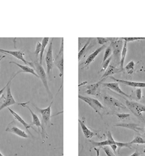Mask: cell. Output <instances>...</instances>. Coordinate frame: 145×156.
I'll return each mask as SVG.
<instances>
[{"label":"cell","mask_w":145,"mask_h":156,"mask_svg":"<svg viewBox=\"0 0 145 156\" xmlns=\"http://www.w3.org/2000/svg\"><path fill=\"white\" fill-rule=\"evenodd\" d=\"M102 84H103L104 87H106L107 88L112 90L116 91V93H119L122 96H125V97H126L129 98V99H132V96L125 93L120 88L119 83L114 82V83H102Z\"/></svg>","instance_id":"2e32d148"},{"label":"cell","mask_w":145,"mask_h":156,"mask_svg":"<svg viewBox=\"0 0 145 156\" xmlns=\"http://www.w3.org/2000/svg\"><path fill=\"white\" fill-rule=\"evenodd\" d=\"M49 41H50L49 37H43L42 40V41H41V52L40 53V60H39V62L40 64H42V63H43V56L46 47L49 43Z\"/></svg>","instance_id":"cb8c5ba5"},{"label":"cell","mask_w":145,"mask_h":156,"mask_svg":"<svg viewBox=\"0 0 145 156\" xmlns=\"http://www.w3.org/2000/svg\"><path fill=\"white\" fill-rule=\"evenodd\" d=\"M6 56L5 55H3V56H1V57H0V62L2 60H3L4 58H5L6 57Z\"/></svg>","instance_id":"b9f144b4"},{"label":"cell","mask_w":145,"mask_h":156,"mask_svg":"<svg viewBox=\"0 0 145 156\" xmlns=\"http://www.w3.org/2000/svg\"><path fill=\"white\" fill-rule=\"evenodd\" d=\"M53 102H54V101L50 103V105L47 108H44V109H41V108L37 107L36 106H34L37 111L41 114L42 120H43L42 125H43V128L44 129V130H45V127L47 126V124L50 123V118L51 117V108Z\"/></svg>","instance_id":"ba28073f"},{"label":"cell","mask_w":145,"mask_h":156,"mask_svg":"<svg viewBox=\"0 0 145 156\" xmlns=\"http://www.w3.org/2000/svg\"><path fill=\"white\" fill-rule=\"evenodd\" d=\"M126 105L128 109L138 118L144 121L143 114L145 113V105L133 101H126Z\"/></svg>","instance_id":"7a4b0ae2"},{"label":"cell","mask_w":145,"mask_h":156,"mask_svg":"<svg viewBox=\"0 0 145 156\" xmlns=\"http://www.w3.org/2000/svg\"><path fill=\"white\" fill-rule=\"evenodd\" d=\"M78 97L80 100L87 104L92 109L95 111L96 113L101 116L100 111L103 110L104 107L98 100L92 98L82 96L80 94L78 96Z\"/></svg>","instance_id":"5b68a950"},{"label":"cell","mask_w":145,"mask_h":156,"mask_svg":"<svg viewBox=\"0 0 145 156\" xmlns=\"http://www.w3.org/2000/svg\"><path fill=\"white\" fill-rule=\"evenodd\" d=\"M54 38H51V41L49 43L48 50L46 54L45 57L46 65H47V73L48 77L50 78L51 76V71L53 70L54 64V60L53 59V41Z\"/></svg>","instance_id":"277c9868"},{"label":"cell","mask_w":145,"mask_h":156,"mask_svg":"<svg viewBox=\"0 0 145 156\" xmlns=\"http://www.w3.org/2000/svg\"><path fill=\"white\" fill-rule=\"evenodd\" d=\"M112 48L110 45L108 47H107L105 51L104 56H103V58L102 62L105 61L107 59H109V58L112 56Z\"/></svg>","instance_id":"f1b7e54d"},{"label":"cell","mask_w":145,"mask_h":156,"mask_svg":"<svg viewBox=\"0 0 145 156\" xmlns=\"http://www.w3.org/2000/svg\"><path fill=\"white\" fill-rule=\"evenodd\" d=\"M14 121H12L8 124L6 129V132L12 133L13 134H15L19 137L27 139L29 137L28 134L23 130L18 128L17 126L14 124Z\"/></svg>","instance_id":"7c38bea8"},{"label":"cell","mask_w":145,"mask_h":156,"mask_svg":"<svg viewBox=\"0 0 145 156\" xmlns=\"http://www.w3.org/2000/svg\"><path fill=\"white\" fill-rule=\"evenodd\" d=\"M8 109L9 110V112H10V113L13 115L14 118H15V119H16V120H17L19 123H20L24 127V128L26 129L27 132H28V133H29L31 136H32V134H31V133L30 132V128H32V129H33L34 130H35V131H37L30 124H29L27 123L17 113L14 111L12 109H11V108L9 107L8 108Z\"/></svg>","instance_id":"e0dca14e"},{"label":"cell","mask_w":145,"mask_h":156,"mask_svg":"<svg viewBox=\"0 0 145 156\" xmlns=\"http://www.w3.org/2000/svg\"><path fill=\"white\" fill-rule=\"evenodd\" d=\"M97 41L98 44L101 45H104L105 43L108 41H110V38H106V37H97Z\"/></svg>","instance_id":"836d02e7"},{"label":"cell","mask_w":145,"mask_h":156,"mask_svg":"<svg viewBox=\"0 0 145 156\" xmlns=\"http://www.w3.org/2000/svg\"><path fill=\"white\" fill-rule=\"evenodd\" d=\"M54 64L57 69H59L60 77H63L64 75V38L62 37L61 44H60V49L59 53L56 55V58L54 59Z\"/></svg>","instance_id":"8992f818"},{"label":"cell","mask_w":145,"mask_h":156,"mask_svg":"<svg viewBox=\"0 0 145 156\" xmlns=\"http://www.w3.org/2000/svg\"><path fill=\"white\" fill-rule=\"evenodd\" d=\"M100 149L101 147H94V150L95 151L96 153V156H100Z\"/></svg>","instance_id":"f35d334b"},{"label":"cell","mask_w":145,"mask_h":156,"mask_svg":"<svg viewBox=\"0 0 145 156\" xmlns=\"http://www.w3.org/2000/svg\"><path fill=\"white\" fill-rule=\"evenodd\" d=\"M129 156H141V154L138 150H136L133 154H132V155Z\"/></svg>","instance_id":"ab89813d"},{"label":"cell","mask_w":145,"mask_h":156,"mask_svg":"<svg viewBox=\"0 0 145 156\" xmlns=\"http://www.w3.org/2000/svg\"><path fill=\"white\" fill-rule=\"evenodd\" d=\"M90 41H91V38H89V40L87 41L85 45L83 47L81 50L79 51V52L78 53V59H79V61L80 60V59H81L82 56H83L85 51L86 50L87 48L88 47V46L89 45Z\"/></svg>","instance_id":"4316f807"},{"label":"cell","mask_w":145,"mask_h":156,"mask_svg":"<svg viewBox=\"0 0 145 156\" xmlns=\"http://www.w3.org/2000/svg\"><path fill=\"white\" fill-rule=\"evenodd\" d=\"M129 143L132 145L133 144H145V139L141 137L140 136H136L134 137V139L132 140V141Z\"/></svg>","instance_id":"484cf974"},{"label":"cell","mask_w":145,"mask_h":156,"mask_svg":"<svg viewBox=\"0 0 145 156\" xmlns=\"http://www.w3.org/2000/svg\"><path fill=\"white\" fill-rule=\"evenodd\" d=\"M128 52V42L126 41H124L123 48L121 53V57L120 61V68L123 70V65L125 63V60L126 58V54Z\"/></svg>","instance_id":"603a6c76"},{"label":"cell","mask_w":145,"mask_h":156,"mask_svg":"<svg viewBox=\"0 0 145 156\" xmlns=\"http://www.w3.org/2000/svg\"><path fill=\"white\" fill-rule=\"evenodd\" d=\"M101 148H102L103 150L104 151L106 156H116V155L113 153L112 151L110 149V147H109V146H104V147H101Z\"/></svg>","instance_id":"4dcf8cb0"},{"label":"cell","mask_w":145,"mask_h":156,"mask_svg":"<svg viewBox=\"0 0 145 156\" xmlns=\"http://www.w3.org/2000/svg\"><path fill=\"white\" fill-rule=\"evenodd\" d=\"M122 40L126 41V42H130V41H136L140 40H145V37H121Z\"/></svg>","instance_id":"f546056e"},{"label":"cell","mask_w":145,"mask_h":156,"mask_svg":"<svg viewBox=\"0 0 145 156\" xmlns=\"http://www.w3.org/2000/svg\"><path fill=\"white\" fill-rule=\"evenodd\" d=\"M101 80L100 81L96 83H94L93 84L88 85L86 88L85 93L87 94L93 96H99L100 94V86L101 83H102L103 80Z\"/></svg>","instance_id":"5bb4252c"},{"label":"cell","mask_w":145,"mask_h":156,"mask_svg":"<svg viewBox=\"0 0 145 156\" xmlns=\"http://www.w3.org/2000/svg\"><path fill=\"white\" fill-rule=\"evenodd\" d=\"M87 83V81H85V82H83V83H80V84L79 85V87H81V86H84V85H85L86 83Z\"/></svg>","instance_id":"60d3db41"},{"label":"cell","mask_w":145,"mask_h":156,"mask_svg":"<svg viewBox=\"0 0 145 156\" xmlns=\"http://www.w3.org/2000/svg\"><path fill=\"white\" fill-rule=\"evenodd\" d=\"M10 64H14L18 66V67L21 69V70L20 71V73H27L32 74V75H34L37 78H39L38 75L35 72V70L33 68H31L30 67L28 66L27 65H23L20 64L18 63L17 62H14V61H11L9 62Z\"/></svg>","instance_id":"44dd1931"},{"label":"cell","mask_w":145,"mask_h":156,"mask_svg":"<svg viewBox=\"0 0 145 156\" xmlns=\"http://www.w3.org/2000/svg\"><path fill=\"white\" fill-rule=\"evenodd\" d=\"M105 47L106 46L105 44L103 45V46H101L100 47L97 48L92 53H91V54L88 56L86 60L85 61V62H84V65H85V66H88L92 62H93L95 59L96 58L97 56H98V55L100 53H101L105 49Z\"/></svg>","instance_id":"d6986e66"},{"label":"cell","mask_w":145,"mask_h":156,"mask_svg":"<svg viewBox=\"0 0 145 156\" xmlns=\"http://www.w3.org/2000/svg\"><path fill=\"white\" fill-rule=\"evenodd\" d=\"M123 70V69H122L120 68L116 67V66L112 64L109 65V67L107 68V69L104 72L102 76L101 77V80H104L107 77L110 76L114 74L118 73L119 72H122Z\"/></svg>","instance_id":"ffe728a7"},{"label":"cell","mask_w":145,"mask_h":156,"mask_svg":"<svg viewBox=\"0 0 145 156\" xmlns=\"http://www.w3.org/2000/svg\"><path fill=\"white\" fill-rule=\"evenodd\" d=\"M115 127H119L123 128H127L129 129L132 130L136 133H139L140 131L144 130L143 129L140 127L139 125L138 124L132 123H123L116 124L114 125Z\"/></svg>","instance_id":"ac0fdd59"},{"label":"cell","mask_w":145,"mask_h":156,"mask_svg":"<svg viewBox=\"0 0 145 156\" xmlns=\"http://www.w3.org/2000/svg\"><path fill=\"white\" fill-rule=\"evenodd\" d=\"M103 101L104 103L110 108L117 110H123L126 109V106L122 103L117 99L108 94H105L103 96Z\"/></svg>","instance_id":"52a82bcc"},{"label":"cell","mask_w":145,"mask_h":156,"mask_svg":"<svg viewBox=\"0 0 145 156\" xmlns=\"http://www.w3.org/2000/svg\"><path fill=\"white\" fill-rule=\"evenodd\" d=\"M136 93V99L140 100L142 99V90L141 88H137L135 91Z\"/></svg>","instance_id":"d590c367"},{"label":"cell","mask_w":145,"mask_h":156,"mask_svg":"<svg viewBox=\"0 0 145 156\" xmlns=\"http://www.w3.org/2000/svg\"><path fill=\"white\" fill-rule=\"evenodd\" d=\"M144 130H145V128H144Z\"/></svg>","instance_id":"f6af8a7d"},{"label":"cell","mask_w":145,"mask_h":156,"mask_svg":"<svg viewBox=\"0 0 145 156\" xmlns=\"http://www.w3.org/2000/svg\"><path fill=\"white\" fill-rule=\"evenodd\" d=\"M0 156H4L3 155V154H2V153L1 152H0Z\"/></svg>","instance_id":"ee69618b"},{"label":"cell","mask_w":145,"mask_h":156,"mask_svg":"<svg viewBox=\"0 0 145 156\" xmlns=\"http://www.w3.org/2000/svg\"><path fill=\"white\" fill-rule=\"evenodd\" d=\"M10 84H9L7 88V94L4 102L1 105V106H0V112L5 108H8L9 106H12L16 104H19L16 102L14 98L11 90Z\"/></svg>","instance_id":"8fae6325"},{"label":"cell","mask_w":145,"mask_h":156,"mask_svg":"<svg viewBox=\"0 0 145 156\" xmlns=\"http://www.w3.org/2000/svg\"><path fill=\"white\" fill-rule=\"evenodd\" d=\"M41 43L40 41H37L36 44V48H35V51H34V54L37 57L38 55H40V53L41 52Z\"/></svg>","instance_id":"e575fe53"},{"label":"cell","mask_w":145,"mask_h":156,"mask_svg":"<svg viewBox=\"0 0 145 156\" xmlns=\"http://www.w3.org/2000/svg\"><path fill=\"white\" fill-rule=\"evenodd\" d=\"M116 144L117 145V147L119 149L122 147H128L129 149H132V144H130L129 143H121V142H117L116 141Z\"/></svg>","instance_id":"1f68e13d"},{"label":"cell","mask_w":145,"mask_h":156,"mask_svg":"<svg viewBox=\"0 0 145 156\" xmlns=\"http://www.w3.org/2000/svg\"><path fill=\"white\" fill-rule=\"evenodd\" d=\"M112 60V55L109 58V59H107L105 61L102 62V64L101 66V69L100 70L99 72H105L106 70L107 69V68L109 67V66L110 65V62Z\"/></svg>","instance_id":"83f0119b"},{"label":"cell","mask_w":145,"mask_h":156,"mask_svg":"<svg viewBox=\"0 0 145 156\" xmlns=\"http://www.w3.org/2000/svg\"><path fill=\"white\" fill-rule=\"evenodd\" d=\"M122 38H110V46L112 48V59L113 60V65L116 66L120 65L121 53L123 48L124 42Z\"/></svg>","instance_id":"6da1fadb"},{"label":"cell","mask_w":145,"mask_h":156,"mask_svg":"<svg viewBox=\"0 0 145 156\" xmlns=\"http://www.w3.org/2000/svg\"><path fill=\"white\" fill-rule=\"evenodd\" d=\"M78 121L80 125L82 132L83 133L84 135L86 138L88 139H91L95 136V133L91 131L89 128H88V127L85 125V123L83 121H81L80 119L78 120Z\"/></svg>","instance_id":"7402d4cb"},{"label":"cell","mask_w":145,"mask_h":156,"mask_svg":"<svg viewBox=\"0 0 145 156\" xmlns=\"http://www.w3.org/2000/svg\"><path fill=\"white\" fill-rule=\"evenodd\" d=\"M27 103H19L18 105H20V106H22L23 107L26 108L29 111V112L31 113L32 118V123L30 125L31 126L34 125L35 126H36L37 128H41L42 137H43V140H44L47 133H46V131L44 130V129L43 128V125H42L41 121L40 120V118L38 117V116L32 111V110L30 108L29 106L27 105Z\"/></svg>","instance_id":"9c48e42d"},{"label":"cell","mask_w":145,"mask_h":156,"mask_svg":"<svg viewBox=\"0 0 145 156\" xmlns=\"http://www.w3.org/2000/svg\"><path fill=\"white\" fill-rule=\"evenodd\" d=\"M116 115L120 120L126 119L130 116V114L128 113H117Z\"/></svg>","instance_id":"8d00e7d4"},{"label":"cell","mask_w":145,"mask_h":156,"mask_svg":"<svg viewBox=\"0 0 145 156\" xmlns=\"http://www.w3.org/2000/svg\"><path fill=\"white\" fill-rule=\"evenodd\" d=\"M0 53H3L5 55H9L13 56V57H14L18 60L22 61V62H23L24 63L26 64V65H30V66L34 68L33 63L29 62L28 61H27L24 58L25 54L22 51H9L0 49Z\"/></svg>","instance_id":"30bf717a"},{"label":"cell","mask_w":145,"mask_h":156,"mask_svg":"<svg viewBox=\"0 0 145 156\" xmlns=\"http://www.w3.org/2000/svg\"><path fill=\"white\" fill-rule=\"evenodd\" d=\"M33 63L34 68L35 72L38 75L39 78L41 80V81L44 86V88L48 94V96L51 97L52 94L50 90V88L48 87V82H47V73L45 71V70L43 67L42 64H40V62L38 61H35Z\"/></svg>","instance_id":"3957f363"},{"label":"cell","mask_w":145,"mask_h":156,"mask_svg":"<svg viewBox=\"0 0 145 156\" xmlns=\"http://www.w3.org/2000/svg\"><path fill=\"white\" fill-rule=\"evenodd\" d=\"M112 80L117 83H120L122 84H125L129 87H136V88H145V83L143 82H136V81H129L126 80H119L115 78L114 76H110L109 77Z\"/></svg>","instance_id":"9a60e30c"},{"label":"cell","mask_w":145,"mask_h":156,"mask_svg":"<svg viewBox=\"0 0 145 156\" xmlns=\"http://www.w3.org/2000/svg\"><path fill=\"white\" fill-rule=\"evenodd\" d=\"M90 141L93 147H101L104 146H110L112 144H116V141L113 139L112 133L109 131L107 133V140L99 142L93 140H90Z\"/></svg>","instance_id":"4fadbf2b"},{"label":"cell","mask_w":145,"mask_h":156,"mask_svg":"<svg viewBox=\"0 0 145 156\" xmlns=\"http://www.w3.org/2000/svg\"><path fill=\"white\" fill-rule=\"evenodd\" d=\"M20 71H19L18 72H17L16 73H15L14 75L12 77V78H10V80H9V81L6 84V86H5L4 87L2 88L1 90H0V97H1V96H2V94H3V93H4V91L6 89V88H7V87H8L9 84H11V81H12V80H13L14 78H15V77H16V75L20 73Z\"/></svg>","instance_id":"d6a6232c"},{"label":"cell","mask_w":145,"mask_h":156,"mask_svg":"<svg viewBox=\"0 0 145 156\" xmlns=\"http://www.w3.org/2000/svg\"><path fill=\"white\" fill-rule=\"evenodd\" d=\"M109 147H110L112 148V150L113 151L114 153L116 154V150H117V148H118L117 145L116 144H112V145L109 146Z\"/></svg>","instance_id":"74e56055"},{"label":"cell","mask_w":145,"mask_h":156,"mask_svg":"<svg viewBox=\"0 0 145 156\" xmlns=\"http://www.w3.org/2000/svg\"><path fill=\"white\" fill-rule=\"evenodd\" d=\"M135 63L133 61H130L128 64L125 66V69L128 74H132L133 73L135 69Z\"/></svg>","instance_id":"d4e9b609"},{"label":"cell","mask_w":145,"mask_h":156,"mask_svg":"<svg viewBox=\"0 0 145 156\" xmlns=\"http://www.w3.org/2000/svg\"><path fill=\"white\" fill-rule=\"evenodd\" d=\"M143 153H144V154H145V147H144V150H143Z\"/></svg>","instance_id":"7bdbcfd3"}]
</instances>
